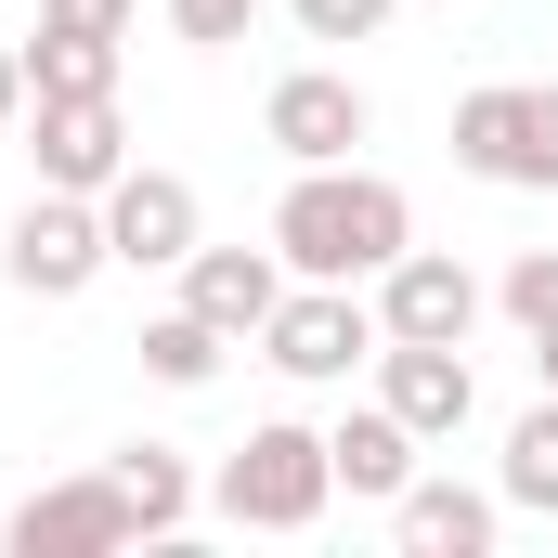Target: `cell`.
Returning <instances> with one entry per match:
<instances>
[{
	"label": "cell",
	"mask_w": 558,
	"mask_h": 558,
	"mask_svg": "<svg viewBox=\"0 0 558 558\" xmlns=\"http://www.w3.org/2000/svg\"><path fill=\"white\" fill-rule=\"evenodd\" d=\"M105 247L131 274H182L195 260V182L182 169H118L105 182Z\"/></svg>",
	"instance_id": "9c48e42d"
},
{
	"label": "cell",
	"mask_w": 558,
	"mask_h": 558,
	"mask_svg": "<svg viewBox=\"0 0 558 558\" xmlns=\"http://www.w3.org/2000/svg\"><path fill=\"white\" fill-rule=\"evenodd\" d=\"M26 118V52H0V131Z\"/></svg>",
	"instance_id": "603a6c76"
},
{
	"label": "cell",
	"mask_w": 558,
	"mask_h": 558,
	"mask_svg": "<svg viewBox=\"0 0 558 558\" xmlns=\"http://www.w3.org/2000/svg\"><path fill=\"white\" fill-rule=\"evenodd\" d=\"M377 403L416 428V441H454L481 377H468V338H377Z\"/></svg>",
	"instance_id": "ba28073f"
},
{
	"label": "cell",
	"mask_w": 558,
	"mask_h": 558,
	"mask_svg": "<svg viewBox=\"0 0 558 558\" xmlns=\"http://www.w3.org/2000/svg\"><path fill=\"white\" fill-rule=\"evenodd\" d=\"M299 13V39H377L390 26V0H286Z\"/></svg>",
	"instance_id": "d6986e66"
},
{
	"label": "cell",
	"mask_w": 558,
	"mask_h": 558,
	"mask_svg": "<svg viewBox=\"0 0 558 558\" xmlns=\"http://www.w3.org/2000/svg\"><path fill=\"white\" fill-rule=\"evenodd\" d=\"M260 131H274L286 156H299V169H338V156H351V143L377 131V118H364V92H351L338 65H299V78H274V105H260Z\"/></svg>",
	"instance_id": "30bf717a"
},
{
	"label": "cell",
	"mask_w": 558,
	"mask_h": 558,
	"mask_svg": "<svg viewBox=\"0 0 558 558\" xmlns=\"http://www.w3.org/2000/svg\"><path fill=\"white\" fill-rule=\"evenodd\" d=\"M105 468H118V494H131L143 533H182V520H195V468H182L169 441H131V454H105Z\"/></svg>",
	"instance_id": "9a60e30c"
},
{
	"label": "cell",
	"mask_w": 558,
	"mask_h": 558,
	"mask_svg": "<svg viewBox=\"0 0 558 558\" xmlns=\"http://www.w3.org/2000/svg\"><path fill=\"white\" fill-rule=\"evenodd\" d=\"M507 507H546V520H558V390L507 428Z\"/></svg>",
	"instance_id": "ac0fdd59"
},
{
	"label": "cell",
	"mask_w": 558,
	"mask_h": 558,
	"mask_svg": "<svg viewBox=\"0 0 558 558\" xmlns=\"http://www.w3.org/2000/svg\"><path fill=\"white\" fill-rule=\"evenodd\" d=\"M247 13H260V0H169V26H182L195 52H221V39H247Z\"/></svg>",
	"instance_id": "44dd1931"
},
{
	"label": "cell",
	"mask_w": 558,
	"mask_h": 558,
	"mask_svg": "<svg viewBox=\"0 0 558 558\" xmlns=\"http://www.w3.org/2000/svg\"><path fill=\"white\" fill-rule=\"evenodd\" d=\"M390 520H403V546L416 558H494V494H468V481H403L390 494Z\"/></svg>",
	"instance_id": "4fadbf2b"
},
{
	"label": "cell",
	"mask_w": 558,
	"mask_h": 558,
	"mask_svg": "<svg viewBox=\"0 0 558 558\" xmlns=\"http://www.w3.org/2000/svg\"><path fill=\"white\" fill-rule=\"evenodd\" d=\"M39 92H118V39L39 26V39H26V105H39Z\"/></svg>",
	"instance_id": "2e32d148"
},
{
	"label": "cell",
	"mask_w": 558,
	"mask_h": 558,
	"mask_svg": "<svg viewBox=\"0 0 558 558\" xmlns=\"http://www.w3.org/2000/svg\"><path fill=\"white\" fill-rule=\"evenodd\" d=\"M481 325V274L441 260V247H403L377 274V338H468Z\"/></svg>",
	"instance_id": "8fae6325"
},
{
	"label": "cell",
	"mask_w": 558,
	"mask_h": 558,
	"mask_svg": "<svg viewBox=\"0 0 558 558\" xmlns=\"http://www.w3.org/2000/svg\"><path fill=\"white\" fill-rule=\"evenodd\" d=\"M221 351H234V338H221L208 312H156V325H143V377H169V390H208Z\"/></svg>",
	"instance_id": "e0dca14e"
},
{
	"label": "cell",
	"mask_w": 558,
	"mask_h": 558,
	"mask_svg": "<svg viewBox=\"0 0 558 558\" xmlns=\"http://www.w3.org/2000/svg\"><path fill=\"white\" fill-rule=\"evenodd\" d=\"M0 546L13 558H118V546H143V520H131V494H118V468H92V481L26 494V507L0 520Z\"/></svg>",
	"instance_id": "8992f818"
},
{
	"label": "cell",
	"mask_w": 558,
	"mask_h": 558,
	"mask_svg": "<svg viewBox=\"0 0 558 558\" xmlns=\"http://www.w3.org/2000/svg\"><path fill=\"white\" fill-rule=\"evenodd\" d=\"M26 156H39V182H65V195H105L118 169H131V131H118V92H39L26 105Z\"/></svg>",
	"instance_id": "52a82bcc"
},
{
	"label": "cell",
	"mask_w": 558,
	"mask_h": 558,
	"mask_svg": "<svg viewBox=\"0 0 558 558\" xmlns=\"http://www.w3.org/2000/svg\"><path fill=\"white\" fill-rule=\"evenodd\" d=\"M105 260H118L105 247V195H65V182H39L13 208V234H0V274L26 286V299H78Z\"/></svg>",
	"instance_id": "277c9868"
},
{
	"label": "cell",
	"mask_w": 558,
	"mask_h": 558,
	"mask_svg": "<svg viewBox=\"0 0 558 558\" xmlns=\"http://www.w3.org/2000/svg\"><path fill=\"white\" fill-rule=\"evenodd\" d=\"M325 468H338V494H377V507H390V494L416 481V428L390 416V403H364V416L325 428Z\"/></svg>",
	"instance_id": "5bb4252c"
},
{
	"label": "cell",
	"mask_w": 558,
	"mask_h": 558,
	"mask_svg": "<svg viewBox=\"0 0 558 558\" xmlns=\"http://www.w3.org/2000/svg\"><path fill=\"white\" fill-rule=\"evenodd\" d=\"M364 351H377V299H364V286H312L299 274V299H274V325H260V364L312 377V390L351 377Z\"/></svg>",
	"instance_id": "5b68a950"
},
{
	"label": "cell",
	"mask_w": 558,
	"mask_h": 558,
	"mask_svg": "<svg viewBox=\"0 0 558 558\" xmlns=\"http://www.w3.org/2000/svg\"><path fill=\"white\" fill-rule=\"evenodd\" d=\"M507 312H520V325L558 312V247H520V260H507Z\"/></svg>",
	"instance_id": "ffe728a7"
},
{
	"label": "cell",
	"mask_w": 558,
	"mask_h": 558,
	"mask_svg": "<svg viewBox=\"0 0 558 558\" xmlns=\"http://www.w3.org/2000/svg\"><path fill=\"white\" fill-rule=\"evenodd\" d=\"M325 494H338V468H325V428H247L234 454H221V481H208V507L234 520V533H312L325 520Z\"/></svg>",
	"instance_id": "7a4b0ae2"
},
{
	"label": "cell",
	"mask_w": 558,
	"mask_h": 558,
	"mask_svg": "<svg viewBox=\"0 0 558 558\" xmlns=\"http://www.w3.org/2000/svg\"><path fill=\"white\" fill-rule=\"evenodd\" d=\"M274 299H286V260H274V247H208V234H195V260H182V312H208L221 338H260Z\"/></svg>",
	"instance_id": "7c38bea8"
},
{
	"label": "cell",
	"mask_w": 558,
	"mask_h": 558,
	"mask_svg": "<svg viewBox=\"0 0 558 558\" xmlns=\"http://www.w3.org/2000/svg\"><path fill=\"white\" fill-rule=\"evenodd\" d=\"M533 364H546V390H558V312H546V325H533Z\"/></svg>",
	"instance_id": "cb8c5ba5"
},
{
	"label": "cell",
	"mask_w": 558,
	"mask_h": 558,
	"mask_svg": "<svg viewBox=\"0 0 558 558\" xmlns=\"http://www.w3.org/2000/svg\"><path fill=\"white\" fill-rule=\"evenodd\" d=\"M39 26H78V39H131V0H39Z\"/></svg>",
	"instance_id": "7402d4cb"
},
{
	"label": "cell",
	"mask_w": 558,
	"mask_h": 558,
	"mask_svg": "<svg viewBox=\"0 0 558 558\" xmlns=\"http://www.w3.org/2000/svg\"><path fill=\"white\" fill-rule=\"evenodd\" d=\"M416 247V208H403V182H377V169H299L274 208V260L312 286H377L390 260Z\"/></svg>",
	"instance_id": "6da1fadb"
},
{
	"label": "cell",
	"mask_w": 558,
	"mask_h": 558,
	"mask_svg": "<svg viewBox=\"0 0 558 558\" xmlns=\"http://www.w3.org/2000/svg\"><path fill=\"white\" fill-rule=\"evenodd\" d=\"M454 169L507 182V195H558V78H494L454 105Z\"/></svg>",
	"instance_id": "3957f363"
}]
</instances>
